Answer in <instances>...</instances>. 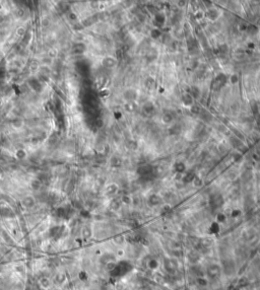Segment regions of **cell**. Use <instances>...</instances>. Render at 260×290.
Instances as JSON below:
<instances>
[{"label": "cell", "mask_w": 260, "mask_h": 290, "mask_svg": "<svg viewBox=\"0 0 260 290\" xmlns=\"http://www.w3.org/2000/svg\"><path fill=\"white\" fill-rule=\"evenodd\" d=\"M191 110H192V112L195 113V114H198V113H200V108L198 106H193Z\"/></svg>", "instance_id": "f546056e"}, {"label": "cell", "mask_w": 260, "mask_h": 290, "mask_svg": "<svg viewBox=\"0 0 260 290\" xmlns=\"http://www.w3.org/2000/svg\"><path fill=\"white\" fill-rule=\"evenodd\" d=\"M160 202H161V198L157 197V196H155V195H152V197L150 198V203L152 204V205H157V204H159Z\"/></svg>", "instance_id": "ac0fdd59"}, {"label": "cell", "mask_w": 260, "mask_h": 290, "mask_svg": "<svg viewBox=\"0 0 260 290\" xmlns=\"http://www.w3.org/2000/svg\"><path fill=\"white\" fill-rule=\"evenodd\" d=\"M230 81H231L232 84H236V83L239 81L238 75H236V74H233V75L231 76V78H230Z\"/></svg>", "instance_id": "484cf974"}, {"label": "cell", "mask_w": 260, "mask_h": 290, "mask_svg": "<svg viewBox=\"0 0 260 290\" xmlns=\"http://www.w3.org/2000/svg\"><path fill=\"white\" fill-rule=\"evenodd\" d=\"M108 90H104V91H101V92H100V95H101V97H107V95H108Z\"/></svg>", "instance_id": "836d02e7"}, {"label": "cell", "mask_w": 260, "mask_h": 290, "mask_svg": "<svg viewBox=\"0 0 260 290\" xmlns=\"http://www.w3.org/2000/svg\"><path fill=\"white\" fill-rule=\"evenodd\" d=\"M194 179H195L194 174H191V172H189V174H187L186 176L183 178V182H184V183H190L191 181H193Z\"/></svg>", "instance_id": "e0dca14e"}, {"label": "cell", "mask_w": 260, "mask_h": 290, "mask_svg": "<svg viewBox=\"0 0 260 290\" xmlns=\"http://www.w3.org/2000/svg\"><path fill=\"white\" fill-rule=\"evenodd\" d=\"M226 80H227L226 75L219 74V75L216 78V80H214V88L219 89V88H221V86H223V84L226 83Z\"/></svg>", "instance_id": "6da1fadb"}, {"label": "cell", "mask_w": 260, "mask_h": 290, "mask_svg": "<svg viewBox=\"0 0 260 290\" xmlns=\"http://www.w3.org/2000/svg\"><path fill=\"white\" fill-rule=\"evenodd\" d=\"M182 102L185 106H191V104H193V97H191L190 95L186 93V95H184L182 97Z\"/></svg>", "instance_id": "9c48e42d"}, {"label": "cell", "mask_w": 260, "mask_h": 290, "mask_svg": "<svg viewBox=\"0 0 260 290\" xmlns=\"http://www.w3.org/2000/svg\"><path fill=\"white\" fill-rule=\"evenodd\" d=\"M175 170L178 172H182L185 170V165L183 163H178L175 165Z\"/></svg>", "instance_id": "44dd1931"}, {"label": "cell", "mask_w": 260, "mask_h": 290, "mask_svg": "<svg viewBox=\"0 0 260 290\" xmlns=\"http://www.w3.org/2000/svg\"><path fill=\"white\" fill-rule=\"evenodd\" d=\"M39 283H40V286H41L43 289H48V288H50V286H51V280L49 279V277H41Z\"/></svg>", "instance_id": "5b68a950"}, {"label": "cell", "mask_w": 260, "mask_h": 290, "mask_svg": "<svg viewBox=\"0 0 260 290\" xmlns=\"http://www.w3.org/2000/svg\"><path fill=\"white\" fill-rule=\"evenodd\" d=\"M150 37H152V39H159V38L161 37V31L157 29H152V31L150 32Z\"/></svg>", "instance_id": "ffe728a7"}, {"label": "cell", "mask_w": 260, "mask_h": 290, "mask_svg": "<svg viewBox=\"0 0 260 290\" xmlns=\"http://www.w3.org/2000/svg\"><path fill=\"white\" fill-rule=\"evenodd\" d=\"M103 64H104V66H106V67L111 68V67H113V66H115L116 61H115L113 58H106V59H104Z\"/></svg>", "instance_id": "30bf717a"}, {"label": "cell", "mask_w": 260, "mask_h": 290, "mask_svg": "<svg viewBox=\"0 0 260 290\" xmlns=\"http://www.w3.org/2000/svg\"><path fill=\"white\" fill-rule=\"evenodd\" d=\"M247 27H247V25H245V23L240 22V25H239V29H240L241 31H243V32H244V31H247Z\"/></svg>", "instance_id": "4dcf8cb0"}, {"label": "cell", "mask_w": 260, "mask_h": 290, "mask_svg": "<svg viewBox=\"0 0 260 290\" xmlns=\"http://www.w3.org/2000/svg\"><path fill=\"white\" fill-rule=\"evenodd\" d=\"M143 111L145 113H152L155 111V106L152 104V103H146V104H143Z\"/></svg>", "instance_id": "4fadbf2b"}, {"label": "cell", "mask_w": 260, "mask_h": 290, "mask_svg": "<svg viewBox=\"0 0 260 290\" xmlns=\"http://www.w3.org/2000/svg\"><path fill=\"white\" fill-rule=\"evenodd\" d=\"M124 97L125 99L129 102H133L134 99L137 97V95H136V91L133 90V89H128L124 92Z\"/></svg>", "instance_id": "277c9868"}, {"label": "cell", "mask_w": 260, "mask_h": 290, "mask_svg": "<svg viewBox=\"0 0 260 290\" xmlns=\"http://www.w3.org/2000/svg\"><path fill=\"white\" fill-rule=\"evenodd\" d=\"M127 146H128L130 149L134 150V149L137 148V143H136L135 141H129L128 143H127Z\"/></svg>", "instance_id": "cb8c5ba5"}, {"label": "cell", "mask_w": 260, "mask_h": 290, "mask_svg": "<svg viewBox=\"0 0 260 290\" xmlns=\"http://www.w3.org/2000/svg\"><path fill=\"white\" fill-rule=\"evenodd\" d=\"M155 21H157V22H155V25H157V27H162V25L165 23V21H166V16L164 15L163 13H157L155 14Z\"/></svg>", "instance_id": "52a82bcc"}, {"label": "cell", "mask_w": 260, "mask_h": 290, "mask_svg": "<svg viewBox=\"0 0 260 290\" xmlns=\"http://www.w3.org/2000/svg\"><path fill=\"white\" fill-rule=\"evenodd\" d=\"M253 158H254L255 160H260V154L258 152L254 153V154H253Z\"/></svg>", "instance_id": "d6a6232c"}, {"label": "cell", "mask_w": 260, "mask_h": 290, "mask_svg": "<svg viewBox=\"0 0 260 290\" xmlns=\"http://www.w3.org/2000/svg\"><path fill=\"white\" fill-rule=\"evenodd\" d=\"M116 191H117V187L115 186V185H111V186L108 187V189H107L108 194H113V193H115Z\"/></svg>", "instance_id": "d4e9b609"}, {"label": "cell", "mask_w": 260, "mask_h": 290, "mask_svg": "<svg viewBox=\"0 0 260 290\" xmlns=\"http://www.w3.org/2000/svg\"><path fill=\"white\" fill-rule=\"evenodd\" d=\"M145 86L148 87V89L155 88V80L153 79L152 77H148V79L145 80Z\"/></svg>", "instance_id": "7c38bea8"}, {"label": "cell", "mask_w": 260, "mask_h": 290, "mask_svg": "<svg viewBox=\"0 0 260 290\" xmlns=\"http://www.w3.org/2000/svg\"><path fill=\"white\" fill-rule=\"evenodd\" d=\"M82 237L84 238H89L91 237V229H89V227H84L82 228Z\"/></svg>", "instance_id": "5bb4252c"}, {"label": "cell", "mask_w": 260, "mask_h": 290, "mask_svg": "<svg viewBox=\"0 0 260 290\" xmlns=\"http://www.w3.org/2000/svg\"><path fill=\"white\" fill-rule=\"evenodd\" d=\"M202 16H203V13H202L201 11H198V12H196V14H195V18H196V20H200V18H202Z\"/></svg>", "instance_id": "1f68e13d"}, {"label": "cell", "mask_w": 260, "mask_h": 290, "mask_svg": "<svg viewBox=\"0 0 260 290\" xmlns=\"http://www.w3.org/2000/svg\"><path fill=\"white\" fill-rule=\"evenodd\" d=\"M125 109H126L128 112H134L136 109V104H134V102H128V103L125 104Z\"/></svg>", "instance_id": "9a60e30c"}, {"label": "cell", "mask_w": 260, "mask_h": 290, "mask_svg": "<svg viewBox=\"0 0 260 290\" xmlns=\"http://www.w3.org/2000/svg\"><path fill=\"white\" fill-rule=\"evenodd\" d=\"M219 52H221V53H223V54H226V53L228 52V46L226 44H223V45H221V46L219 47Z\"/></svg>", "instance_id": "603a6c76"}, {"label": "cell", "mask_w": 260, "mask_h": 290, "mask_svg": "<svg viewBox=\"0 0 260 290\" xmlns=\"http://www.w3.org/2000/svg\"><path fill=\"white\" fill-rule=\"evenodd\" d=\"M112 165H121L120 158H116V157H114V158L112 159Z\"/></svg>", "instance_id": "83f0119b"}, {"label": "cell", "mask_w": 260, "mask_h": 290, "mask_svg": "<svg viewBox=\"0 0 260 290\" xmlns=\"http://www.w3.org/2000/svg\"><path fill=\"white\" fill-rule=\"evenodd\" d=\"M15 157L18 159H25V157H27V152H25V150H23V149H18V150H16V152H15Z\"/></svg>", "instance_id": "8fae6325"}, {"label": "cell", "mask_w": 260, "mask_h": 290, "mask_svg": "<svg viewBox=\"0 0 260 290\" xmlns=\"http://www.w3.org/2000/svg\"><path fill=\"white\" fill-rule=\"evenodd\" d=\"M152 172V167L150 165H143L138 168V174L142 177L150 176Z\"/></svg>", "instance_id": "7a4b0ae2"}, {"label": "cell", "mask_w": 260, "mask_h": 290, "mask_svg": "<svg viewBox=\"0 0 260 290\" xmlns=\"http://www.w3.org/2000/svg\"><path fill=\"white\" fill-rule=\"evenodd\" d=\"M195 180V186H200L201 185V180H198V179H194Z\"/></svg>", "instance_id": "e575fe53"}, {"label": "cell", "mask_w": 260, "mask_h": 290, "mask_svg": "<svg viewBox=\"0 0 260 290\" xmlns=\"http://www.w3.org/2000/svg\"><path fill=\"white\" fill-rule=\"evenodd\" d=\"M66 281V276L63 273H58L56 276L54 277V282L55 284H58L59 286H63L65 284Z\"/></svg>", "instance_id": "3957f363"}, {"label": "cell", "mask_w": 260, "mask_h": 290, "mask_svg": "<svg viewBox=\"0 0 260 290\" xmlns=\"http://www.w3.org/2000/svg\"><path fill=\"white\" fill-rule=\"evenodd\" d=\"M179 132H180V129H179L178 126H176V127H173L171 129V134H173V135H174V134H178Z\"/></svg>", "instance_id": "f1b7e54d"}, {"label": "cell", "mask_w": 260, "mask_h": 290, "mask_svg": "<svg viewBox=\"0 0 260 290\" xmlns=\"http://www.w3.org/2000/svg\"><path fill=\"white\" fill-rule=\"evenodd\" d=\"M247 32H248L249 35H255L257 33V27L255 25H249L247 27Z\"/></svg>", "instance_id": "7402d4cb"}, {"label": "cell", "mask_w": 260, "mask_h": 290, "mask_svg": "<svg viewBox=\"0 0 260 290\" xmlns=\"http://www.w3.org/2000/svg\"><path fill=\"white\" fill-rule=\"evenodd\" d=\"M163 121L165 123H167V124H169V123H171L173 121V116L170 113H167V114H165L163 116Z\"/></svg>", "instance_id": "d6986e66"}, {"label": "cell", "mask_w": 260, "mask_h": 290, "mask_svg": "<svg viewBox=\"0 0 260 290\" xmlns=\"http://www.w3.org/2000/svg\"><path fill=\"white\" fill-rule=\"evenodd\" d=\"M40 186H41V184H40V182L39 181H34V182H32V187L34 188L35 190H38L40 188Z\"/></svg>", "instance_id": "4316f807"}, {"label": "cell", "mask_w": 260, "mask_h": 290, "mask_svg": "<svg viewBox=\"0 0 260 290\" xmlns=\"http://www.w3.org/2000/svg\"><path fill=\"white\" fill-rule=\"evenodd\" d=\"M22 205L25 206V208H32L34 205H35V199L33 197H25L22 199Z\"/></svg>", "instance_id": "8992f818"}, {"label": "cell", "mask_w": 260, "mask_h": 290, "mask_svg": "<svg viewBox=\"0 0 260 290\" xmlns=\"http://www.w3.org/2000/svg\"><path fill=\"white\" fill-rule=\"evenodd\" d=\"M123 201H124L125 203H130V199H129L128 197H126V196H124V197H123Z\"/></svg>", "instance_id": "d590c367"}, {"label": "cell", "mask_w": 260, "mask_h": 290, "mask_svg": "<svg viewBox=\"0 0 260 290\" xmlns=\"http://www.w3.org/2000/svg\"><path fill=\"white\" fill-rule=\"evenodd\" d=\"M206 16H207L209 20H216L217 18H219V12L216 9H209L207 12H206Z\"/></svg>", "instance_id": "ba28073f"}, {"label": "cell", "mask_w": 260, "mask_h": 290, "mask_svg": "<svg viewBox=\"0 0 260 290\" xmlns=\"http://www.w3.org/2000/svg\"><path fill=\"white\" fill-rule=\"evenodd\" d=\"M190 91H191V95H191V97H195V99H197V97H199L200 91H199V89H198L196 86L191 87Z\"/></svg>", "instance_id": "2e32d148"}]
</instances>
